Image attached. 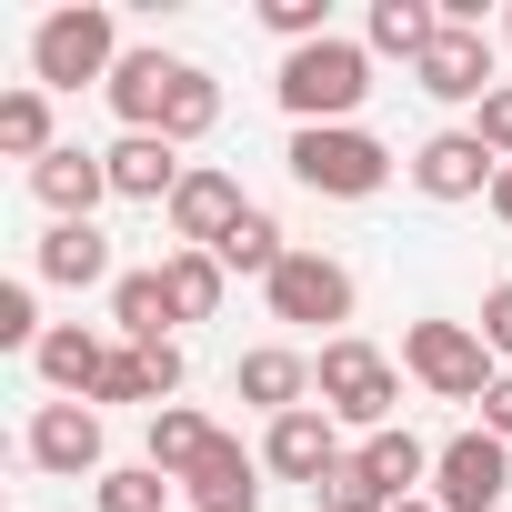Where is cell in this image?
Returning <instances> with one entry per match:
<instances>
[{
  "mask_svg": "<svg viewBox=\"0 0 512 512\" xmlns=\"http://www.w3.org/2000/svg\"><path fill=\"white\" fill-rule=\"evenodd\" d=\"M282 111H292V131H342L362 101H372V41H312V51H282Z\"/></svg>",
  "mask_w": 512,
  "mask_h": 512,
  "instance_id": "obj_1",
  "label": "cell"
},
{
  "mask_svg": "<svg viewBox=\"0 0 512 512\" xmlns=\"http://www.w3.org/2000/svg\"><path fill=\"white\" fill-rule=\"evenodd\" d=\"M111 71H121V21L101 0H71L31 31V91H91V81L111 91Z\"/></svg>",
  "mask_w": 512,
  "mask_h": 512,
  "instance_id": "obj_2",
  "label": "cell"
},
{
  "mask_svg": "<svg viewBox=\"0 0 512 512\" xmlns=\"http://www.w3.org/2000/svg\"><path fill=\"white\" fill-rule=\"evenodd\" d=\"M312 402L342 422V432H392V402H402V372L372 352V342H352V332H332L322 342V362H312Z\"/></svg>",
  "mask_w": 512,
  "mask_h": 512,
  "instance_id": "obj_3",
  "label": "cell"
},
{
  "mask_svg": "<svg viewBox=\"0 0 512 512\" xmlns=\"http://www.w3.org/2000/svg\"><path fill=\"white\" fill-rule=\"evenodd\" d=\"M292 181L302 191H322V201H372L382 181H392V151L362 131V121H342V131H292Z\"/></svg>",
  "mask_w": 512,
  "mask_h": 512,
  "instance_id": "obj_4",
  "label": "cell"
},
{
  "mask_svg": "<svg viewBox=\"0 0 512 512\" xmlns=\"http://www.w3.org/2000/svg\"><path fill=\"white\" fill-rule=\"evenodd\" d=\"M402 362H412V382L432 392V402H482L502 372H492V342L472 332V322H412L402 332Z\"/></svg>",
  "mask_w": 512,
  "mask_h": 512,
  "instance_id": "obj_5",
  "label": "cell"
},
{
  "mask_svg": "<svg viewBox=\"0 0 512 512\" xmlns=\"http://www.w3.org/2000/svg\"><path fill=\"white\" fill-rule=\"evenodd\" d=\"M262 302H272V322H292V332H322V322H352L362 282L332 262V251H292V262L262 282Z\"/></svg>",
  "mask_w": 512,
  "mask_h": 512,
  "instance_id": "obj_6",
  "label": "cell"
},
{
  "mask_svg": "<svg viewBox=\"0 0 512 512\" xmlns=\"http://www.w3.org/2000/svg\"><path fill=\"white\" fill-rule=\"evenodd\" d=\"M502 492H512V442L502 432H452L432 452V502L442 512H502Z\"/></svg>",
  "mask_w": 512,
  "mask_h": 512,
  "instance_id": "obj_7",
  "label": "cell"
},
{
  "mask_svg": "<svg viewBox=\"0 0 512 512\" xmlns=\"http://www.w3.org/2000/svg\"><path fill=\"white\" fill-rule=\"evenodd\" d=\"M412 91H422V101H442V111H482V101L502 91V81H492V41L442 21V41L412 61Z\"/></svg>",
  "mask_w": 512,
  "mask_h": 512,
  "instance_id": "obj_8",
  "label": "cell"
},
{
  "mask_svg": "<svg viewBox=\"0 0 512 512\" xmlns=\"http://www.w3.org/2000/svg\"><path fill=\"white\" fill-rule=\"evenodd\" d=\"M492 181H502V161L472 141V121H462V131H432V141L412 151V191H422V201H492Z\"/></svg>",
  "mask_w": 512,
  "mask_h": 512,
  "instance_id": "obj_9",
  "label": "cell"
},
{
  "mask_svg": "<svg viewBox=\"0 0 512 512\" xmlns=\"http://www.w3.org/2000/svg\"><path fill=\"white\" fill-rule=\"evenodd\" d=\"M241 221H251L241 181H231V171H211V161H191V181L171 191V241H181V251H221Z\"/></svg>",
  "mask_w": 512,
  "mask_h": 512,
  "instance_id": "obj_10",
  "label": "cell"
},
{
  "mask_svg": "<svg viewBox=\"0 0 512 512\" xmlns=\"http://www.w3.org/2000/svg\"><path fill=\"white\" fill-rule=\"evenodd\" d=\"M21 452H31V472L81 482V472H101V412L91 402H41L31 432H21Z\"/></svg>",
  "mask_w": 512,
  "mask_h": 512,
  "instance_id": "obj_11",
  "label": "cell"
},
{
  "mask_svg": "<svg viewBox=\"0 0 512 512\" xmlns=\"http://www.w3.org/2000/svg\"><path fill=\"white\" fill-rule=\"evenodd\" d=\"M332 462H342V422H332L322 402H302V412H282V422L262 432V472H282V482H302V492H322Z\"/></svg>",
  "mask_w": 512,
  "mask_h": 512,
  "instance_id": "obj_12",
  "label": "cell"
},
{
  "mask_svg": "<svg viewBox=\"0 0 512 512\" xmlns=\"http://www.w3.org/2000/svg\"><path fill=\"white\" fill-rule=\"evenodd\" d=\"M181 512H262V452H241L231 432L181 472Z\"/></svg>",
  "mask_w": 512,
  "mask_h": 512,
  "instance_id": "obj_13",
  "label": "cell"
},
{
  "mask_svg": "<svg viewBox=\"0 0 512 512\" xmlns=\"http://www.w3.org/2000/svg\"><path fill=\"white\" fill-rule=\"evenodd\" d=\"M101 161H111V201H161V211H171V191L191 181L181 141H161V131H121Z\"/></svg>",
  "mask_w": 512,
  "mask_h": 512,
  "instance_id": "obj_14",
  "label": "cell"
},
{
  "mask_svg": "<svg viewBox=\"0 0 512 512\" xmlns=\"http://www.w3.org/2000/svg\"><path fill=\"white\" fill-rule=\"evenodd\" d=\"M181 81H191V61H171V51H121V71H111V111H121V131H161Z\"/></svg>",
  "mask_w": 512,
  "mask_h": 512,
  "instance_id": "obj_15",
  "label": "cell"
},
{
  "mask_svg": "<svg viewBox=\"0 0 512 512\" xmlns=\"http://www.w3.org/2000/svg\"><path fill=\"white\" fill-rule=\"evenodd\" d=\"M111 352H121L111 332H91V322H51V342L31 352V372H41L61 402H91V392H101V372H111Z\"/></svg>",
  "mask_w": 512,
  "mask_h": 512,
  "instance_id": "obj_16",
  "label": "cell"
},
{
  "mask_svg": "<svg viewBox=\"0 0 512 512\" xmlns=\"http://www.w3.org/2000/svg\"><path fill=\"white\" fill-rule=\"evenodd\" d=\"M31 191H41V211H51V221H91V211L111 201V161H101V151H81V141H61V151L31 171Z\"/></svg>",
  "mask_w": 512,
  "mask_h": 512,
  "instance_id": "obj_17",
  "label": "cell"
},
{
  "mask_svg": "<svg viewBox=\"0 0 512 512\" xmlns=\"http://www.w3.org/2000/svg\"><path fill=\"white\" fill-rule=\"evenodd\" d=\"M31 272H41V282H61V292L121 282V272H111V231H101V221H51V231H41V251H31Z\"/></svg>",
  "mask_w": 512,
  "mask_h": 512,
  "instance_id": "obj_18",
  "label": "cell"
},
{
  "mask_svg": "<svg viewBox=\"0 0 512 512\" xmlns=\"http://www.w3.org/2000/svg\"><path fill=\"white\" fill-rule=\"evenodd\" d=\"M181 332V302H171V282L161 272H121L111 282V342H141V352H161Z\"/></svg>",
  "mask_w": 512,
  "mask_h": 512,
  "instance_id": "obj_19",
  "label": "cell"
},
{
  "mask_svg": "<svg viewBox=\"0 0 512 512\" xmlns=\"http://www.w3.org/2000/svg\"><path fill=\"white\" fill-rule=\"evenodd\" d=\"M171 392H181V342H161V352L121 342V352H111V372H101V392H91V412H101V402H141V412H161Z\"/></svg>",
  "mask_w": 512,
  "mask_h": 512,
  "instance_id": "obj_20",
  "label": "cell"
},
{
  "mask_svg": "<svg viewBox=\"0 0 512 512\" xmlns=\"http://www.w3.org/2000/svg\"><path fill=\"white\" fill-rule=\"evenodd\" d=\"M231 392H241V402H262V412L282 422V412H302V402H312V362H302L292 342H262V352H241Z\"/></svg>",
  "mask_w": 512,
  "mask_h": 512,
  "instance_id": "obj_21",
  "label": "cell"
},
{
  "mask_svg": "<svg viewBox=\"0 0 512 512\" xmlns=\"http://www.w3.org/2000/svg\"><path fill=\"white\" fill-rule=\"evenodd\" d=\"M352 462H362V472L382 482V502H412V492L432 482V452H422V442H412L402 422H392V432H362V442H352Z\"/></svg>",
  "mask_w": 512,
  "mask_h": 512,
  "instance_id": "obj_22",
  "label": "cell"
},
{
  "mask_svg": "<svg viewBox=\"0 0 512 512\" xmlns=\"http://www.w3.org/2000/svg\"><path fill=\"white\" fill-rule=\"evenodd\" d=\"M211 442H221V432H211V422H201V412H191V402H161V412H151V452H141V462H151V472H171V482H181V472H191V462H201V452H211Z\"/></svg>",
  "mask_w": 512,
  "mask_h": 512,
  "instance_id": "obj_23",
  "label": "cell"
},
{
  "mask_svg": "<svg viewBox=\"0 0 512 512\" xmlns=\"http://www.w3.org/2000/svg\"><path fill=\"white\" fill-rule=\"evenodd\" d=\"M211 262H221V272H251V282H272V272L292 262V241H282V221H272L262 201H251V221H241V231L211 251Z\"/></svg>",
  "mask_w": 512,
  "mask_h": 512,
  "instance_id": "obj_24",
  "label": "cell"
},
{
  "mask_svg": "<svg viewBox=\"0 0 512 512\" xmlns=\"http://www.w3.org/2000/svg\"><path fill=\"white\" fill-rule=\"evenodd\" d=\"M432 41H442V11H432V0H372V51L422 61Z\"/></svg>",
  "mask_w": 512,
  "mask_h": 512,
  "instance_id": "obj_25",
  "label": "cell"
},
{
  "mask_svg": "<svg viewBox=\"0 0 512 512\" xmlns=\"http://www.w3.org/2000/svg\"><path fill=\"white\" fill-rule=\"evenodd\" d=\"M0 151H11V161H51L61 141H51V91H0Z\"/></svg>",
  "mask_w": 512,
  "mask_h": 512,
  "instance_id": "obj_26",
  "label": "cell"
},
{
  "mask_svg": "<svg viewBox=\"0 0 512 512\" xmlns=\"http://www.w3.org/2000/svg\"><path fill=\"white\" fill-rule=\"evenodd\" d=\"M161 282H171V302H181V322H211L221 312V262H211V251H171V262H161Z\"/></svg>",
  "mask_w": 512,
  "mask_h": 512,
  "instance_id": "obj_27",
  "label": "cell"
},
{
  "mask_svg": "<svg viewBox=\"0 0 512 512\" xmlns=\"http://www.w3.org/2000/svg\"><path fill=\"white\" fill-rule=\"evenodd\" d=\"M91 492H101V512H171V472H151V462H121Z\"/></svg>",
  "mask_w": 512,
  "mask_h": 512,
  "instance_id": "obj_28",
  "label": "cell"
},
{
  "mask_svg": "<svg viewBox=\"0 0 512 512\" xmlns=\"http://www.w3.org/2000/svg\"><path fill=\"white\" fill-rule=\"evenodd\" d=\"M211 121H221V81H211V71L191 61V81L171 91V121H161V141H201Z\"/></svg>",
  "mask_w": 512,
  "mask_h": 512,
  "instance_id": "obj_29",
  "label": "cell"
},
{
  "mask_svg": "<svg viewBox=\"0 0 512 512\" xmlns=\"http://www.w3.org/2000/svg\"><path fill=\"white\" fill-rule=\"evenodd\" d=\"M262 31L292 41V51H312V41H332V0H262Z\"/></svg>",
  "mask_w": 512,
  "mask_h": 512,
  "instance_id": "obj_30",
  "label": "cell"
},
{
  "mask_svg": "<svg viewBox=\"0 0 512 512\" xmlns=\"http://www.w3.org/2000/svg\"><path fill=\"white\" fill-rule=\"evenodd\" d=\"M51 322H41V292L31 282H0V352H41Z\"/></svg>",
  "mask_w": 512,
  "mask_h": 512,
  "instance_id": "obj_31",
  "label": "cell"
},
{
  "mask_svg": "<svg viewBox=\"0 0 512 512\" xmlns=\"http://www.w3.org/2000/svg\"><path fill=\"white\" fill-rule=\"evenodd\" d=\"M312 502H322V512H392V502H382V482H372V472H362L352 452H342V462L322 472V492H312Z\"/></svg>",
  "mask_w": 512,
  "mask_h": 512,
  "instance_id": "obj_32",
  "label": "cell"
},
{
  "mask_svg": "<svg viewBox=\"0 0 512 512\" xmlns=\"http://www.w3.org/2000/svg\"><path fill=\"white\" fill-rule=\"evenodd\" d=\"M472 141H482L492 161H512V81H502V91H492V101L472 111Z\"/></svg>",
  "mask_w": 512,
  "mask_h": 512,
  "instance_id": "obj_33",
  "label": "cell"
},
{
  "mask_svg": "<svg viewBox=\"0 0 512 512\" xmlns=\"http://www.w3.org/2000/svg\"><path fill=\"white\" fill-rule=\"evenodd\" d=\"M472 332H482V342L512 362V282H492V292H482V322H472Z\"/></svg>",
  "mask_w": 512,
  "mask_h": 512,
  "instance_id": "obj_34",
  "label": "cell"
},
{
  "mask_svg": "<svg viewBox=\"0 0 512 512\" xmlns=\"http://www.w3.org/2000/svg\"><path fill=\"white\" fill-rule=\"evenodd\" d=\"M482 432H502V442H512V372L482 392Z\"/></svg>",
  "mask_w": 512,
  "mask_h": 512,
  "instance_id": "obj_35",
  "label": "cell"
},
{
  "mask_svg": "<svg viewBox=\"0 0 512 512\" xmlns=\"http://www.w3.org/2000/svg\"><path fill=\"white\" fill-rule=\"evenodd\" d=\"M492 211H502V221H512V161H502V181H492Z\"/></svg>",
  "mask_w": 512,
  "mask_h": 512,
  "instance_id": "obj_36",
  "label": "cell"
},
{
  "mask_svg": "<svg viewBox=\"0 0 512 512\" xmlns=\"http://www.w3.org/2000/svg\"><path fill=\"white\" fill-rule=\"evenodd\" d=\"M392 512H442V502H432V492H412V502H392Z\"/></svg>",
  "mask_w": 512,
  "mask_h": 512,
  "instance_id": "obj_37",
  "label": "cell"
}]
</instances>
